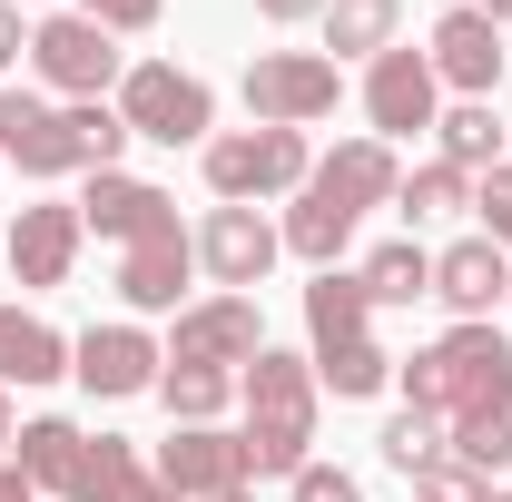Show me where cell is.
<instances>
[{"label":"cell","mask_w":512,"mask_h":502,"mask_svg":"<svg viewBox=\"0 0 512 502\" xmlns=\"http://www.w3.org/2000/svg\"><path fill=\"white\" fill-rule=\"evenodd\" d=\"M237 404H247V483H296L306 463H316V404L325 384L306 355H286V345H266L247 375H237Z\"/></svg>","instance_id":"obj_1"},{"label":"cell","mask_w":512,"mask_h":502,"mask_svg":"<svg viewBox=\"0 0 512 502\" xmlns=\"http://www.w3.org/2000/svg\"><path fill=\"white\" fill-rule=\"evenodd\" d=\"M394 384L414 414H512V335L483 315V325H453L424 355H394Z\"/></svg>","instance_id":"obj_2"},{"label":"cell","mask_w":512,"mask_h":502,"mask_svg":"<svg viewBox=\"0 0 512 502\" xmlns=\"http://www.w3.org/2000/svg\"><path fill=\"white\" fill-rule=\"evenodd\" d=\"M306 178H316L306 128H227V138H207V188H217V207H266V197H296Z\"/></svg>","instance_id":"obj_3"},{"label":"cell","mask_w":512,"mask_h":502,"mask_svg":"<svg viewBox=\"0 0 512 502\" xmlns=\"http://www.w3.org/2000/svg\"><path fill=\"white\" fill-rule=\"evenodd\" d=\"M30 79L50 89V99H119L128 79V50L89 20V10H50V20H30Z\"/></svg>","instance_id":"obj_4"},{"label":"cell","mask_w":512,"mask_h":502,"mask_svg":"<svg viewBox=\"0 0 512 502\" xmlns=\"http://www.w3.org/2000/svg\"><path fill=\"white\" fill-rule=\"evenodd\" d=\"M119 119H128V138H148V148H207V138H217V99H207V79L178 69V60H128Z\"/></svg>","instance_id":"obj_5"},{"label":"cell","mask_w":512,"mask_h":502,"mask_svg":"<svg viewBox=\"0 0 512 502\" xmlns=\"http://www.w3.org/2000/svg\"><path fill=\"white\" fill-rule=\"evenodd\" d=\"M335 99H345V69L325 60V50H256V60H247L256 128H316Z\"/></svg>","instance_id":"obj_6"},{"label":"cell","mask_w":512,"mask_h":502,"mask_svg":"<svg viewBox=\"0 0 512 502\" xmlns=\"http://www.w3.org/2000/svg\"><path fill=\"white\" fill-rule=\"evenodd\" d=\"M69 375H79V394H99V404H128V394H148V384L168 375V345L138 315H119V325L69 335Z\"/></svg>","instance_id":"obj_7"},{"label":"cell","mask_w":512,"mask_h":502,"mask_svg":"<svg viewBox=\"0 0 512 502\" xmlns=\"http://www.w3.org/2000/svg\"><path fill=\"white\" fill-rule=\"evenodd\" d=\"M0 168H20V178H89L79 138H69V109L50 89H0Z\"/></svg>","instance_id":"obj_8"},{"label":"cell","mask_w":512,"mask_h":502,"mask_svg":"<svg viewBox=\"0 0 512 502\" xmlns=\"http://www.w3.org/2000/svg\"><path fill=\"white\" fill-rule=\"evenodd\" d=\"M256 355H266V315H256V296H197V306L178 315V335H168V365L247 375Z\"/></svg>","instance_id":"obj_9"},{"label":"cell","mask_w":512,"mask_h":502,"mask_svg":"<svg viewBox=\"0 0 512 502\" xmlns=\"http://www.w3.org/2000/svg\"><path fill=\"white\" fill-rule=\"evenodd\" d=\"M365 119H375V138L394 148V138H414V128L444 119V79H434V60L424 50H384V60H365Z\"/></svg>","instance_id":"obj_10"},{"label":"cell","mask_w":512,"mask_h":502,"mask_svg":"<svg viewBox=\"0 0 512 502\" xmlns=\"http://www.w3.org/2000/svg\"><path fill=\"white\" fill-rule=\"evenodd\" d=\"M158 483L178 502H217V493H247V443L217 434V424H168V443H158V463H148Z\"/></svg>","instance_id":"obj_11"},{"label":"cell","mask_w":512,"mask_h":502,"mask_svg":"<svg viewBox=\"0 0 512 502\" xmlns=\"http://www.w3.org/2000/svg\"><path fill=\"white\" fill-rule=\"evenodd\" d=\"M286 256V237L256 217V207H207V227H197V266H207V286L217 296H247L266 286V266Z\"/></svg>","instance_id":"obj_12"},{"label":"cell","mask_w":512,"mask_h":502,"mask_svg":"<svg viewBox=\"0 0 512 502\" xmlns=\"http://www.w3.org/2000/svg\"><path fill=\"white\" fill-rule=\"evenodd\" d=\"M79 227L89 237H158V227H178V197L158 188V178H128V168H89V188H79Z\"/></svg>","instance_id":"obj_13"},{"label":"cell","mask_w":512,"mask_h":502,"mask_svg":"<svg viewBox=\"0 0 512 502\" xmlns=\"http://www.w3.org/2000/svg\"><path fill=\"white\" fill-rule=\"evenodd\" d=\"M188 276H197V237H188V227H158V237L119 247L128 315H188Z\"/></svg>","instance_id":"obj_14"},{"label":"cell","mask_w":512,"mask_h":502,"mask_svg":"<svg viewBox=\"0 0 512 502\" xmlns=\"http://www.w3.org/2000/svg\"><path fill=\"white\" fill-rule=\"evenodd\" d=\"M424 60H434V79H444L453 99H493V89H503V30L463 0V10H444V20H434Z\"/></svg>","instance_id":"obj_15"},{"label":"cell","mask_w":512,"mask_h":502,"mask_svg":"<svg viewBox=\"0 0 512 502\" xmlns=\"http://www.w3.org/2000/svg\"><path fill=\"white\" fill-rule=\"evenodd\" d=\"M79 237H89V227H79V197H40V207H20V217H10V276H20V286H69V266H79Z\"/></svg>","instance_id":"obj_16"},{"label":"cell","mask_w":512,"mask_h":502,"mask_svg":"<svg viewBox=\"0 0 512 502\" xmlns=\"http://www.w3.org/2000/svg\"><path fill=\"white\" fill-rule=\"evenodd\" d=\"M316 197H335L345 217H375V207H394V188H404V168H394V148H384L375 128L365 138H345L335 158H316V178H306Z\"/></svg>","instance_id":"obj_17"},{"label":"cell","mask_w":512,"mask_h":502,"mask_svg":"<svg viewBox=\"0 0 512 502\" xmlns=\"http://www.w3.org/2000/svg\"><path fill=\"white\" fill-rule=\"evenodd\" d=\"M503 286H512V256L473 227V237H453L444 256H434V296L453 306V325H483V315L503 306Z\"/></svg>","instance_id":"obj_18"},{"label":"cell","mask_w":512,"mask_h":502,"mask_svg":"<svg viewBox=\"0 0 512 502\" xmlns=\"http://www.w3.org/2000/svg\"><path fill=\"white\" fill-rule=\"evenodd\" d=\"M10 463L30 473V493L69 502V493H79V473H89V434H79L69 414H40V424H20V443H10Z\"/></svg>","instance_id":"obj_19"},{"label":"cell","mask_w":512,"mask_h":502,"mask_svg":"<svg viewBox=\"0 0 512 502\" xmlns=\"http://www.w3.org/2000/svg\"><path fill=\"white\" fill-rule=\"evenodd\" d=\"M306 365H316V384L335 394V404H365V394L394 384V355L375 345V325H365V335H316V355H306Z\"/></svg>","instance_id":"obj_20"},{"label":"cell","mask_w":512,"mask_h":502,"mask_svg":"<svg viewBox=\"0 0 512 502\" xmlns=\"http://www.w3.org/2000/svg\"><path fill=\"white\" fill-rule=\"evenodd\" d=\"M69 375V335L40 325L30 306H0V384H60Z\"/></svg>","instance_id":"obj_21"},{"label":"cell","mask_w":512,"mask_h":502,"mask_svg":"<svg viewBox=\"0 0 512 502\" xmlns=\"http://www.w3.org/2000/svg\"><path fill=\"white\" fill-rule=\"evenodd\" d=\"M404 40V0H325V60H384Z\"/></svg>","instance_id":"obj_22"},{"label":"cell","mask_w":512,"mask_h":502,"mask_svg":"<svg viewBox=\"0 0 512 502\" xmlns=\"http://www.w3.org/2000/svg\"><path fill=\"white\" fill-rule=\"evenodd\" d=\"M355 227H365V217H345L335 197L296 188V207H286V227H276V237H286V256H306V266H335V256L355 247Z\"/></svg>","instance_id":"obj_23"},{"label":"cell","mask_w":512,"mask_h":502,"mask_svg":"<svg viewBox=\"0 0 512 502\" xmlns=\"http://www.w3.org/2000/svg\"><path fill=\"white\" fill-rule=\"evenodd\" d=\"M434 138H444V158L463 168V178L503 168V119H493V99H453L444 119H434Z\"/></svg>","instance_id":"obj_24"},{"label":"cell","mask_w":512,"mask_h":502,"mask_svg":"<svg viewBox=\"0 0 512 502\" xmlns=\"http://www.w3.org/2000/svg\"><path fill=\"white\" fill-rule=\"evenodd\" d=\"M365 325H375L365 276H355V266H316V286H306V335H365Z\"/></svg>","instance_id":"obj_25"},{"label":"cell","mask_w":512,"mask_h":502,"mask_svg":"<svg viewBox=\"0 0 512 502\" xmlns=\"http://www.w3.org/2000/svg\"><path fill=\"white\" fill-rule=\"evenodd\" d=\"M355 276H365V296H375V315H384V306H414V296H434V256L414 247V237H394V247H375L365 266H355Z\"/></svg>","instance_id":"obj_26"},{"label":"cell","mask_w":512,"mask_h":502,"mask_svg":"<svg viewBox=\"0 0 512 502\" xmlns=\"http://www.w3.org/2000/svg\"><path fill=\"white\" fill-rule=\"evenodd\" d=\"M394 207H404L414 227H424V217H473V178H463L453 158H424V168H404Z\"/></svg>","instance_id":"obj_27"},{"label":"cell","mask_w":512,"mask_h":502,"mask_svg":"<svg viewBox=\"0 0 512 502\" xmlns=\"http://www.w3.org/2000/svg\"><path fill=\"white\" fill-rule=\"evenodd\" d=\"M158 394H168V424H217V414L237 404V375H217V365H168Z\"/></svg>","instance_id":"obj_28"},{"label":"cell","mask_w":512,"mask_h":502,"mask_svg":"<svg viewBox=\"0 0 512 502\" xmlns=\"http://www.w3.org/2000/svg\"><path fill=\"white\" fill-rule=\"evenodd\" d=\"M69 138H79V168H119V158H128L119 99H69Z\"/></svg>","instance_id":"obj_29"},{"label":"cell","mask_w":512,"mask_h":502,"mask_svg":"<svg viewBox=\"0 0 512 502\" xmlns=\"http://www.w3.org/2000/svg\"><path fill=\"white\" fill-rule=\"evenodd\" d=\"M444 443H453V463H473V473L493 483V473L512 463V414H453Z\"/></svg>","instance_id":"obj_30"},{"label":"cell","mask_w":512,"mask_h":502,"mask_svg":"<svg viewBox=\"0 0 512 502\" xmlns=\"http://www.w3.org/2000/svg\"><path fill=\"white\" fill-rule=\"evenodd\" d=\"M444 453H453L444 414H414V404H404V414L384 424V463H394V473H424V463H444Z\"/></svg>","instance_id":"obj_31"},{"label":"cell","mask_w":512,"mask_h":502,"mask_svg":"<svg viewBox=\"0 0 512 502\" xmlns=\"http://www.w3.org/2000/svg\"><path fill=\"white\" fill-rule=\"evenodd\" d=\"M473 217H483V237H493V247L512 256V158H503V168H483V178H473Z\"/></svg>","instance_id":"obj_32"},{"label":"cell","mask_w":512,"mask_h":502,"mask_svg":"<svg viewBox=\"0 0 512 502\" xmlns=\"http://www.w3.org/2000/svg\"><path fill=\"white\" fill-rule=\"evenodd\" d=\"M414 493H424V502H483L493 483H483L473 463H453V453H444V463H424V473H414Z\"/></svg>","instance_id":"obj_33"},{"label":"cell","mask_w":512,"mask_h":502,"mask_svg":"<svg viewBox=\"0 0 512 502\" xmlns=\"http://www.w3.org/2000/svg\"><path fill=\"white\" fill-rule=\"evenodd\" d=\"M296 502H365V483H355L345 463H306V473H296Z\"/></svg>","instance_id":"obj_34"},{"label":"cell","mask_w":512,"mask_h":502,"mask_svg":"<svg viewBox=\"0 0 512 502\" xmlns=\"http://www.w3.org/2000/svg\"><path fill=\"white\" fill-rule=\"evenodd\" d=\"M79 10L119 40V30H158V10H168V0H79Z\"/></svg>","instance_id":"obj_35"},{"label":"cell","mask_w":512,"mask_h":502,"mask_svg":"<svg viewBox=\"0 0 512 502\" xmlns=\"http://www.w3.org/2000/svg\"><path fill=\"white\" fill-rule=\"evenodd\" d=\"M30 60V20H20V0H0V69Z\"/></svg>","instance_id":"obj_36"},{"label":"cell","mask_w":512,"mask_h":502,"mask_svg":"<svg viewBox=\"0 0 512 502\" xmlns=\"http://www.w3.org/2000/svg\"><path fill=\"white\" fill-rule=\"evenodd\" d=\"M256 20H276V30H296V20H325V0H256Z\"/></svg>","instance_id":"obj_37"},{"label":"cell","mask_w":512,"mask_h":502,"mask_svg":"<svg viewBox=\"0 0 512 502\" xmlns=\"http://www.w3.org/2000/svg\"><path fill=\"white\" fill-rule=\"evenodd\" d=\"M0 502H40V493H30V473H20L10 453H0Z\"/></svg>","instance_id":"obj_38"},{"label":"cell","mask_w":512,"mask_h":502,"mask_svg":"<svg viewBox=\"0 0 512 502\" xmlns=\"http://www.w3.org/2000/svg\"><path fill=\"white\" fill-rule=\"evenodd\" d=\"M20 443V414H10V384H0V453Z\"/></svg>","instance_id":"obj_39"},{"label":"cell","mask_w":512,"mask_h":502,"mask_svg":"<svg viewBox=\"0 0 512 502\" xmlns=\"http://www.w3.org/2000/svg\"><path fill=\"white\" fill-rule=\"evenodd\" d=\"M473 10H483V20H493V30H512V0H473Z\"/></svg>","instance_id":"obj_40"},{"label":"cell","mask_w":512,"mask_h":502,"mask_svg":"<svg viewBox=\"0 0 512 502\" xmlns=\"http://www.w3.org/2000/svg\"><path fill=\"white\" fill-rule=\"evenodd\" d=\"M483 502H512V493H503V483H493V493H483Z\"/></svg>","instance_id":"obj_41"},{"label":"cell","mask_w":512,"mask_h":502,"mask_svg":"<svg viewBox=\"0 0 512 502\" xmlns=\"http://www.w3.org/2000/svg\"><path fill=\"white\" fill-rule=\"evenodd\" d=\"M217 502H256V493H217Z\"/></svg>","instance_id":"obj_42"},{"label":"cell","mask_w":512,"mask_h":502,"mask_svg":"<svg viewBox=\"0 0 512 502\" xmlns=\"http://www.w3.org/2000/svg\"><path fill=\"white\" fill-rule=\"evenodd\" d=\"M503 306H512V286H503Z\"/></svg>","instance_id":"obj_43"}]
</instances>
